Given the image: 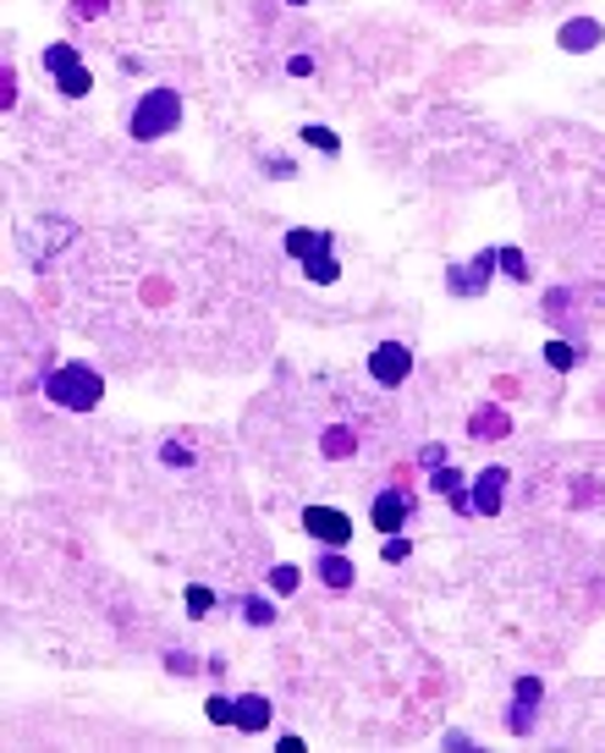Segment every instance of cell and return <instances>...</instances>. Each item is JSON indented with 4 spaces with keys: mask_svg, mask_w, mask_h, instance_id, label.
Segmentation results:
<instances>
[{
    "mask_svg": "<svg viewBox=\"0 0 605 753\" xmlns=\"http://www.w3.org/2000/svg\"><path fill=\"white\" fill-rule=\"evenodd\" d=\"M72 325L116 369L242 375L276 347V292L237 237L176 226H94L66 254Z\"/></svg>",
    "mask_w": 605,
    "mask_h": 753,
    "instance_id": "6da1fadb",
    "label": "cell"
},
{
    "mask_svg": "<svg viewBox=\"0 0 605 753\" xmlns=\"http://www.w3.org/2000/svg\"><path fill=\"white\" fill-rule=\"evenodd\" d=\"M397 390L347 375H281L242 418L248 451L292 490L342 495L375 484L397 462Z\"/></svg>",
    "mask_w": 605,
    "mask_h": 753,
    "instance_id": "7a4b0ae2",
    "label": "cell"
},
{
    "mask_svg": "<svg viewBox=\"0 0 605 753\" xmlns=\"http://www.w3.org/2000/svg\"><path fill=\"white\" fill-rule=\"evenodd\" d=\"M176 127H182V88H171V83L143 88V94L132 99V110H127V132H132L138 143H160V138H171Z\"/></svg>",
    "mask_w": 605,
    "mask_h": 753,
    "instance_id": "3957f363",
    "label": "cell"
},
{
    "mask_svg": "<svg viewBox=\"0 0 605 753\" xmlns=\"http://www.w3.org/2000/svg\"><path fill=\"white\" fill-rule=\"evenodd\" d=\"M39 390L55 407H66V412H94L99 396H105V379H99V369H88L83 358H72V364H55L50 375L39 379Z\"/></svg>",
    "mask_w": 605,
    "mask_h": 753,
    "instance_id": "277c9868",
    "label": "cell"
},
{
    "mask_svg": "<svg viewBox=\"0 0 605 753\" xmlns=\"http://www.w3.org/2000/svg\"><path fill=\"white\" fill-rule=\"evenodd\" d=\"M446 17H463V22H529V17H551L562 11L568 0H424Z\"/></svg>",
    "mask_w": 605,
    "mask_h": 753,
    "instance_id": "5b68a950",
    "label": "cell"
},
{
    "mask_svg": "<svg viewBox=\"0 0 605 753\" xmlns=\"http://www.w3.org/2000/svg\"><path fill=\"white\" fill-rule=\"evenodd\" d=\"M22 254L33 259V270H44V265H55V259H66L72 248H77V226L72 220H61V215H33V220H22Z\"/></svg>",
    "mask_w": 605,
    "mask_h": 753,
    "instance_id": "8992f818",
    "label": "cell"
},
{
    "mask_svg": "<svg viewBox=\"0 0 605 753\" xmlns=\"http://www.w3.org/2000/svg\"><path fill=\"white\" fill-rule=\"evenodd\" d=\"M287 259L309 276V281H320V287H336L342 281V259H336V237L331 232H287Z\"/></svg>",
    "mask_w": 605,
    "mask_h": 753,
    "instance_id": "52a82bcc",
    "label": "cell"
},
{
    "mask_svg": "<svg viewBox=\"0 0 605 753\" xmlns=\"http://www.w3.org/2000/svg\"><path fill=\"white\" fill-rule=\"evenodd\" d=\"M39 66L50 72V83H55L66 99H88V88H94V72H88V61H83V50H77L72 39H55V44H44Z\"/></svg>",
    "mask_w": 605,
    "mask_h": 753,
    "instance_id": "ba28073f",
    "label": "cell"
},
{
    "mask_svg": "<svg viewBox=\"0 0 605 753\" xmlns=\"http://www.w3.org/2000/svg\"><path fill=\"white\" fill-rule=\"evenodd\" d=\"M298 523H303V534H309V539L336 545V550L353 539V517H347L342 506H325V501H309V506L298 512Z\"/></svg>",
    "mask_w": 605,
    "mask_h": 753,
    "instance_id": "9c48e42d",
    "label": "cell"
},
{
    "mask_svg": "<svg viewBox=\"0 0 605 753\" xmlns=\"http://www.w3.org/2000/svg\"><path fill=\"white\" fill-rule=\"evenodd\" d=\"M408 517H413V495H408L402 484H380L375 501H369V523H375L380 534H402Z\"/></svg>",
    "mask_w": 605,
    "mask_h": 753,
    "instance_id": "30bf717a",
    "label": "cell"
},
{
    "mask_svg": "<svg viewBox=\"0 0 605 753\" xmlns=\"http://www.w3.org/2000/svg\"><path fill=\"white\" fill-rule=\"evenodd\" d=\"M413 375V353L402 347V342H380L375 353H369V379L380 385V390H402Z\"/></svg>",
    "mask_w": 605,
    "mask_h": 753,
    "instance_id": "8fae6325",
    "label": "cell"
},
{
    "mask_svg": "<svg viewBox=\"0 0 605 753\" xmlns=\"http://www.w3.org/2000/svg\"><path fill=\"white\" fill-rule=\"evenodd\" d=\"M496 259H501V248H485L479 259L452 265V270H446V292H452V298H474V292H485L490 276H496Z\"/></svg>",
    "mask_w": 605,
    "mask_h": 753,
    "instance_id": "7c38bea8",
    "label": "cell"
},
{
    "mask_svg": "<svg viewBox=\"0 0 605 753\" xmlns=\"http://www.w3.org/2000/svg\"><path fill=\"white\" fill-rule=\"evenodd\" d=\"M270 716H276V704H270L264 693H242V699H231V732H242V738H259V732L270 727Z\"/></svg>",
    "mask_w": 605,
    "mask_h": 753,
    "instance_id": "4fadbf2b",
    "label": "cell"
},
{
    "mask_svg": "<svg viewBox=\"0 0 605 753\" xmlns=\"http://www.w3.org/2000/svg\"><path fill=\"white\" fill-rule=\"evenodd\" d=\"M601 39H605L601 17H568V22H562V33H557V44H562L568 55H590Z\"/></svg>",
    "mask_w": 605,
    "mask_h": 753,
    "instance_id": "5bb4252c",
    "label": "cell"
},
{
    "mask_svg": "<svg viewBox=\"0 0 605 753\" xmlns=\"http://www.w3.org/2000/svg\"><path fill=\"white\" fill-rule=\"evenodd\" d=\"M501 495H507V467H485L479 478H474V512L479 517H501Z\"/></svg>",
    "mask_w": 605,
    "mask_h": 753,
    "instance_id": "9a60e30c",
    "label": "cell"
},
{
    "mask_svg": "<svg viewBox=\"0 0 605 753\" xmlns=\"http://www.w3.org/2000/svg\"><path fill=\"white\" fill-rule=\"evenodd\" d=\"M534 710H540V677H523V682L512 688L507 732H534Z\"/></svg>",
    "mask_w": 605,
    "mask_h": 753,
    "instance_id": "2e32d148",
    "label": "cell"
},
{
    "mask_svg": "<svg viewBox=\"0 0 605 753\" xmlns=\"http://www.w3.org/2000/svg\"><path fill=\"white\" fill-rule=\"evenodd\" d=\"M314 572H320V578H325L331 589H353V561H347V556H342L336 545H325V550H320Z\"/></svg>",
    "mask_w": 605,
    "mask_h": 753,
    "instance_id": "e0dca14e",
    "label": "cell"
},
{
    "mask_svg": "<svg viewBox=\"0 0 605 753\" xmlns=\"http://www.w3.org/2000/svg\"><path fill=\"white\" fill-rule=\"evenodd\" d=\"M303 143H309V149H320L325 160H336V154H342V138H336L331 127H320V121H309V127H303Z\"/></svg>",
    "mask_w": 605,
    "mask_h": 753,
    "instance_id": "ac0fdd59",
    "label": "cell"
},
{
    "mask_svg": "<svg viewBox=\"0 0 605 753\" xmlns=\"http://www.w3.org/2000/svg\"><path fill=\"white\" fill-rule=\"evenodd\" d=\"M242 622H248V627H270V622H276V605L259 600V594H248V600H242Z\"/></svg>",
    "mask_w": 605,
    "mask_h": 753,
    "instance_id": "d6986e66",
    "label": "cell"
},
{
    "mask_svg": "<svg viewBox=\"0 0 605 753\" xmlns=\"http://www.w3.org/2000/svg\"><path fill=\"white\" fill-rule=\"evenodd\" d=\"M270 589H276V594H298V589H303V572L281 561V567H270Z\"/></svg>",
    "mask_w": 605,
    "mask_h": 753,
    "instance_id": "ffe728a7",
    "label": "cell"
},
{
    "mask_svg": "<svg viewBox=\"0 0 605 753\" xmlns=\"http://www.w3.org/2000/svg\"><path fill=\"white\" fill-rule=\"evenodd\" d=\"M215 605H220V594H215V589H204V583H193V589H187V616H209Z\"/></svg>",
    "mask_w": 605,
    "mask_h": 753,
    "instance_id": "44dd1931",
    "label": "cell"
},
{
    "mask_svg": "<svg viewBox=\"0 0 605 753\" xmlns=\"http://www.w3.org/2000/svg\"><path fill=\"white\" fill-rule=\"evenodd\" d=\"M501 270H507L512 281H529V259H523L518 248H501Z\"/></svg>",
    "mask_w": 605,
    "mask_h": 753,
    "instance_id": "7402d4cb",
    "label": "cell"
},
{
    "mask_svg": "<svg viewBox=\"0 0 605 753\" xmlns=\"http://www.w3.org/2000/svg\"><path fill=\"white\" fill-rule=\"evenodd\" d=\"M204 716H209L215 727H231V699H226V693H209V704H204Z\"/></svg>",
    "mask_w": 605,
    "mask_h": 753,
    "instance_id": "603a6c76",
    "label": "cell"
},
{
    "mask_svg": "<svg viewBox=\"0 0 605 753\" xmlns=\"http://www.w3.org/2000/svg\"><path fill=\"white\" fill-rule=\"evenodd\" d=\"M545 358H551L557 369H573V364H579V347H568V342H551V347H545Z\"/></svg>",
    "mask_w": 605,
    "mask_h": 753,
    "instance_id": "cb8c5ba5",
    "label": "cell"
},
{
    "mask_svg": "<svg viewBox=\"0 0 605 753\" xmlns=\"http://www.w3.org/2000/svg\"><path fill=\"white\" fill-rule=\"evenodd\" d=\"M408 550H413V545H408L402 534H386V545H380V556H386V561H408Z\"/></svg>",
    "mask_w": 605,
    "mask_h": 753,
    "instance_id": "d4e9b609",
    "label": "cell"
},
{
    "mask_svg": "<svg viewBox=\"0 0 605 753\" xmlns=\"http://www.w3.org/2000/svg\"><path fill=\"white\" fill-rule=\"evenodd\" d=\"M287 6H309V0H287Z\"/></svg>",
    "mask_w": 605,
    "mask_h": 753,
    "instance_id": "484cf974",
    "label": "cell"
}]
</instances>
